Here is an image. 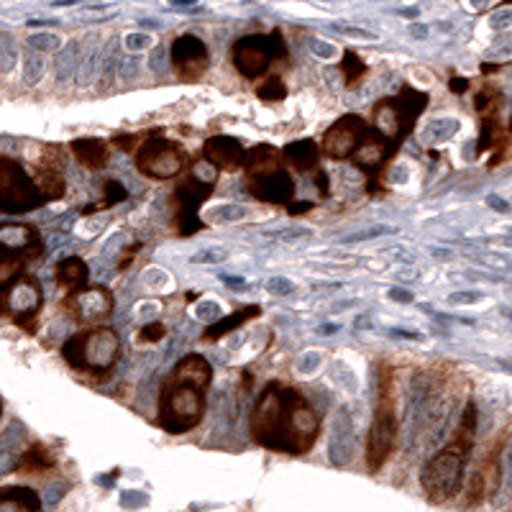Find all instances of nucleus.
I'll list each match as a JSON object with an SVG mask.
<instances>
[{
    "mask_svg": "<svg viewBox=\"0 0 512 512\" xmlns=\"http://www.w3.org/2000/svg\"><path fill=\"white\" fill-rule=\"evenodd\" d=\"M249 431L267 451L303 456L318 441L320 420L313 405L295 387L269 382L251 408Z\"/></svg>",
    "mask_w": 512,
    "mask_h": 512,
    "instance_id": "f257e3e1",
    "label": "nucleus"
},
{
    "mask_svg": "<svg viewBox=\"0 0 512 512\" xmlns=\"http://www.w3.org/2000/svg\"><path fill=\"white\" fill-rule=\"evenodd\" d=\"M210 382H213V367L205 356H182L159 392V428L172 436L198 428L205 415V392Z\"/></svg>",
    "mask_w": 512,
    "mask_h": 512,
    "instance_id": "f03ea898",
    "label": "nucleus"
},
{
    "mask_svg": "<svg viewBox=\"0 0 512 512\" xmlns=\"http://www.w3.org/2000/svg\"><path fill=\"white\" fill-rule=\"evenodd\" d=\"M477 418V405L469 402L464 408V415H461L454 438L425 464L423 474H420V484H423L425 495L431 502H446L459 495L466 464H469L474 441H477Z\"/></svg>",
    "mask_w": 512,
    "mask_h": 512,
    "instance_id": "7ed1b4c3",
    "label": "nucleus"
},
{
    "mask_svg": "<svg viewBox=\"0 0 512 512\" xmlns=\"http://www.w3.org/2000/svg\"><path fill=\"white\" fill-rule=\"evenodd\" d=\"M62 356L75 372L100 377V374L111 372L121 359V338L108 326L82 328L75 336L67 338V344L62 346Z\"/></svg>",
    "mask_w": 512,
    "mask_h": 512,
    "instance_id": "20e7f679",
    "label": "nucleus"
},
{
    "mask_svg": "<svg viewBox=\"0 0 512 512\" xmlns=\"http://www.w3.org/2000/svg\"><path fill=\"white\" fill-rule=\"evenodd\" d=\"M397 441V415H395V390H392V369H382L379 379V397L374 408L372 428L367 436V464L372 472H379L384 461L390 459Z\"/></svg>",
    "mask_w": 512,
    "mask_h": 512,
    "instance_id": "39448f33",
    "label": "nucleus"
},
{
    "mask_svg": "<svg viewBox=\"0 0 512 512\" xmlns=\"http://www.w3.org/2000/svg\"><path fill=\"white\" fill-rule=\"evenodd\" d=\"M428 108V95L410 85H402L395 98H384L374 105V128L384 134L395 146L415 128L420 113Z\"/></svg>",
    "mask_w": 512,
    "mask_h": 512,
    "instance_id": "423d86ee",
    "label": "nucleus"
},
{
    "mask_svg": "<svg viewBox=\"0 0 512 512\" xmlns=\"http://www.w3.org/2000/svg\"><path fill=\"white\" fill-rule=\"evenodd\" d=\"M44 205L34 175L18 159L0 154V213L6 216H26Z\"/></svg>",
    "mask_w": 512,
    "mask_h": 512,
    "instance_id": "0eeeda50",
    "label": "nucleus"
},
{
    "mask_svg": "<svg viewBox=\"0 0 512 512\" xmlns=\"http://www.w3.org/2000/svg\"><path fill=\"white\" fill-rule=\"evenodd\" d=\"M231 59H233V67H236L246 80H256V77L267 75L272 62L287 59L285 39H282L280 31H272V34L241 36V39L233 41Z\"/></svg>",
    "mask_w": 512,
    "mask_h": 512,
    "instance_id": "6e6552de",
    "label": "nucleus"
},
{
    "mask_svg": "<svg viewBox=\"0 0 512 512\" xmlns=\"http://www.w3.org/2000/svg\"><path fill=\"white\" fill-rule=\"evenodd\" d=\"M41 308H44V290L29 272L18 277L8 290L0 292V318L11 320L13 326L29 333L36 331V318H39Z\"/></svg>",
    "mask_w": 512,
    "mask_h": 512,
    "instance_id": "1a4fd4ad",
    "label": "nucleus"
},
{
    "mask_svg": "<svg viewBox=\"0 0 512 512\" xmlns=\"http://www.w3.org/2000/svg\"><path fill=\"white\" fill-rule=\"evenodd\" d=\"M187 162L190 159L185 149L169 139H149L136 152V167L141 175L152 180H175L185 172Z\"/></svg>",
    "mask_w": 512,
    "mask_h": 512,
    "instance_id": "9d476101",
    "label": "nucleus"
},
{
    "mask_svg": "<svg viewBox=\"0 0 512 512\" xmlns=\"http://www.w3.org/2000/svg\"><path fill=\"white\" fill-rule=\"evenodd\" d=\"M113 292L105 285H88L77 292H67L62 300L64 315L82 328H98L113 313Z\"/></svg>",
    "mask_w": 512,
    "mask_h": 512,
    "instance_id": "9b49d317",
    "label": "nucleus"
},
{
    "mask_svg": "<svg viewBox=\"0 0 512 512\" xmlns=\"http://www.w3.org/2000/svg\"><path fill=\"white\" fill-rule=\"evenodd\" d=\"M213 180H200L198 175H190L172 195V205H175V223L180 236H192L203 228L200 221V208L213 192Z\"/></svg>",
    "mask_w": 512,
    "mask_h": 512,
    "instance_id": "f8f14e48",
    "label": "nucleus"
},
{
    "mask_svg": "<svg viewBox=\"0 0 512 512\" xmlns=\"http://www.w3.org/2000/svg\"><path fill=\"white\" fill-rule=\"evenodd\" d=\"M369 123L364 121L356 113H349V116H341L331 128H328L323 139H320V149L323 154L336 162H344V159H351L359 149V144L364 141V136L369 134Z\"/></svg>",
    "mask_w": 512,
    "mask_h": 512,
    "instance_id": "ddd939ff",
    "label": "nucleus"
},
{
    "mask_svg": "<svg viewBox=\"0 0 512 512\" xmlns=\"http://www.w3.org/2000/svg\"><path fill=\"white\" fill-rule=\"evenodd\" d=\"M169 59L175 67L177 77L182 82H195L208 72L210 67V52L205 47V41L195 34H182L172 41L169 47Z\"/></svg>",
    "mask_w": 512,
    "mask_h": 512,
    "instance_id": "4468645a",
    "label": "nucleus"
},
{
    "mask_svg": "<svg viewBox=\"0 0 512 512\" xmlns=\"http://www.w3.org/2000/svg\"><path fill=\"white\" fill-rule=\"evenodd\" d=\"M64 159H67L64 146L47 144L41 149V157L34 169V182L39 187L44 203L64 198V190H67V182H64V164L67 162Z\"/></svg>",
    "mask_w": 512,
    "mask_h": 512,
    "instance_id": "2eb2a0df",
    "label": "nucleus"
},
{
    "mask_svg": "<svg viewBox=\"0 0 512 512\" xmlns=\"http://www.w3.org/2000/svg\"><path fill=\"white\" fill-rule=\"evenodd\" d=\"M502 446H505V441L484 456L479 469L472 474V479H469V489H466L469 505H479V502L497 495V489H500L502 484V454H505V448Z\"/></svg>",
    "mask_w": 512,
    "mask_h": 512,
    "instance_id": "dca6fc26",
    "label": "nucleus"
},
{
    "mask_svg": "<svg viewBox=\"0 0 512 512\" xmlns=\"http://www.w3.org/2000/svg\"><path fill=\"white\" fill-rule=\"evenodd\" d=\"M397 152L395 141H390L384 134H379L377 128H369V134L364 136V141L359 144L356 154L351 157L354 167H359L364 175L369 177V182H374V177L382 172V167L387 164V159Z\"/></svg>",
    "mask_w": 512,
    "mask_h": 512,
    "instance_id": "f3484780",
    "label": "nucleus"
},
{
    "mask_svg": "<svg viewBox=\"0 0 512 512\" xmlns=\"http://www.w3.org/2000/svg\"><path fill=\"white\" fill-rule=\"evenodd\" d=\"M249 192L251 198L262 200L269 205H290L292 195H295V180L287 172V167L272 169L264 175L249 177Z\"/></svg>",
    "mask_w": 512,
    "mask_h": 512,
    "instance_id": "a211bd4d",
    "label": "nucleus"
},
{
    "mask_svg": "<svg viewBox=\"0 0 512 512\" xmlns=\"http://www.w3.org/2000/svg\"><path fill=\"white\" fill-rule=\"evenodd\" d=\"M246 146L233 136H210L203 144V157L218 172H236L246 164Z\"/></svg>",
    "mask_w": 512,
    "mask_h": 512,
    "instance_id": "6ab92c4d",
    "label": "nucleus"
},
{
    "mask_svg": "<svg viewBox=\"0 0 512 512\" xmlns=\"http://www.w3.org/2000/svg\"><path fill=\"white\" fill-rule=\"evenodd\" d=\"M356 446V418L351 415L349 408H338L333 415L331 441H328V456H331L333 466H346L354 456Z\"/></svg>",
    "mask_w": 512,
    "mask_h": 512,
    "instance_id": "aec40b11",
    "label": "nucleus"
},
{
    "mask_svg": "<svg viewBox=\"0 0 512 512\" xmlns=\"http://www.w3.org/2000/svg\"><path fill=\"white\" fill-rule=\"evenodd\" d=\"M70 152L72 157L77 159V162L82 164V167L88 169H103L108 167V159H111V149H108V144H105L103 139H75L70 144Z\"/></svg>",
    "mask_w": 512,
    "mask_h": 512,
    "instance_id": "412c9836",
    "label": "nucleus"
},
{
    "mask_svg": "<svg viewBox=\"0 0 512 512\" xmlns=\"http://www.w3.org/2000/svg\"><path fill=\"white\" fill-rule=\"evenodd\" d=\"M262 315V308L259 305H244V308H236L231 315H226V318H218L216 323H210L208 328H205L203 338L205 341H218V338L228 336V333L239 331L241 326H246L249 320L259 318Z\"/></svg>",
    "mask_w": 512,
    "mask_h": 512,
    "instance_id": "4be33fe9",
    "label": "nucleus"
},
{
    "mask_svg": "<svg viewBox=\"0 0 512 512\" xmlns=\"http://www.w3.org/2000/svg\"><path fill=\"white\" fill-rule=\"evenodd\" d=\"M54 280L59 287H64L67 292H77L82 287L90 285V269L88 264L82 262L80 256H67L54 267Z\"/></svg>",
    "mask_w": 512,
    "mask_h": 512,
    "instance_id": "5701e85b",
    "label": "nucleus"
},
{
    "mask_svg": "<svg viewBox=\"0 0 512 512\" xmlns=\"http://www.w3.org/2000/svg\"><path fill=\"white\" fill-rule=\"evenodd\" d=\"M318 159L320 152L313 139L292 141V144H287L285 149H282V162H285L287 167L297 169V172H313V169H318Z\"/></svg>",
    "mask_w": 512,
    "mask_h": 512,
    "instance_id": "b1692460",
    "label": "nucleus"
},
{
    "mask_svg": "<svg viewBox=\"0 0 512 512\" xmlns=\"http://www.w3.org/2000/svg\"><path fill=\"white\" fill-rule=\"evenodd\" d=\"M0 512H41V497L31 487H0Z\"/></svg>",
    "mask_w": 512,
    "mask_h": 512,
    "instance_id": "393cba45",
    "label": "nucleus"
},
{
    "mask_svg": "<svg viewBox=\"0 0 512 512\" xmlns=\"http://www.w3.org/2000/svg\"><path fill=\"white\" fill-rule=\"evenodd\" d=\"M244 167L246 172H249V177H254V175H264V172H272V169L285 167V162H282V154L277 152V149H272V146L267 144H259L246 154Z\"/></svg>",
    "mask_w": 512,
    "mask_h": 512,
    "instance_id": "a878e982",
    "label": "nucleus"
},
{
    "mask_svg": "<svg viewBox=\"0 0 512 512\" xmlns=\"http://www.w3.org/2000/svg\"><path fill=\"white\" fill-rule=\"evenodd\" d=\"M54 456L47 446H41V443H34L31 448H26L21 459L16 464V472L18 474H44L49 469H54Z\"/></svg>",
    "mask_w": 512,
    "mask_h": 512,
    "instance_id": "bb28decb",
    "label": "nucleus"
},
{
    "mask_svg": "<svg viewBox=\"0 0 512 512\" xmlns=\"http://www.w3.org/2000/svg\"><path fill=\"white\" fill-rule=\"evenodd\" d=\"M502 105V93L495 88V85H484L477 93V100H474V108L482 118H495L500 113Z\"/></svg>",
    "mask_w": 512,
    "mask_h": 512,
    "instance_id": "cd10ccee",
    "label": "nucleus"
},
{
    "mask_svg": "<svg viewBox=\"0 0 512 512\" xmlns=\"http://www.w3.org/2000/svg\"><path fill=\"white\" fill-rule=\"evenodd\" d=\"M341 72H344V80L349 88H354V85H359L361 80H364V75H367V64H364V59L359 57L356 52H344V59H341Z\"/></svg>",
    "mask_w": 512,
    "mask_h": 512,
    "instance_id": "c85d7f7f",
    "label": "nucleus"
},
{
    "mask_svg": "<svg viewBox=\"0 0 512 512\" xmlns=\"http://www.w3.org/2000/svg\"><path fill=\"white\" fill-rule=\"evenodd\" d=\"M128 198V190L121 185L118 180H105L103 182V200L93 208H85V213H93V210H105V208H113V205L123 203Z\"/></svg>",
    "mask_w": 512,
    "mask_h": 512,
    "instance_id": "c756f323",
    "label": "nucleus"
},
{
    "mask_svg": "<svg viewBox=\"0 0 512 512\" xmlns=\"http://www.w3.org/2000/svg\"><path fill=\"white\" fill-rule=\"evenodd\" d=\"M456 131H459V121H454V118H438V121H433L431 126L425 128V141L441 144V141L451 139Z\"/></svg>",
    "mask_w": 512,
    "mask_h": 512,
    "instance_id": "7c9ffc66",
    "label": "nucleus"
},
{
    "mask_svg": "<svg viewBox=\"0 0 512 512\" xmlns=\"http://www.w3.org/2000/svg\"><path fill=\"white\" fill-rule=\"evenodd\" d=\"M256 98L264 100V103H280V100L287 98V85L282 82V77H267L256 88Z\"/></svg>",
    "mask_w": 512,
    "mask_h": 512,
    "instance_id": "2f4dec72",
    "label": "nucleus"
},
{
    "mask_svg": "<svg viewBox=\"0 0 512 512\" xmlns=\"http://www.w3.org/2000/svg\"><path fill=\"white\" fill-rule=\"evenodd\" d=\"M264 236L272 241H280V244H292V241L313 239V228L287 226V228H277V231H264Z\"/></svg>",
    "mask_w": 512,
    "mask_h": 512,
    "instance_id": "473e14b6",
    "label": "nucleus"
},
{
    "mask_svg": "<svg viewBox=\"0 0 512 512\" xmlns=\"http://www.w3.org/2000/svg\"><path fill=\"white\" fill-rule=\"evenodd\" d=\"M246 216V208L241 205H218V208L210 210V221L213 223H233V221H241Z\"/></svg>",
    "mask_w": 512,
    "mask_h": 512,
    "instance_id": "72a5a7b5",
    "label": "nucleus"
},
{
    "mask_svg": "<svg viewBox=\"0 0 512 512\" xmlns=\"http://www.w3.org/2000/svg\"><path fill=\"white\" fill-rule=\"evenodd\" d=\"M164 336H167V326H164V323H159V320H154V323H146V326H141L139 336H136V344L139 346L159 344Z\"/></svg>",
    "mask_w": 512,
    "mask_h": 512,
    "instance_id": "f704fd0d",
    "label": "nucleus"
},
{
    "mask_svg": "<svg viewBox=\"0 0 512 512\" xmlns=\"http://www.w3.org/2000/svg\"><path fill=\"white\" fill-rule=\"evenodd\" d=\"M400 231L397 226H372L367 231H359V233H351L346 236L344 244H359V241H369V239H379V236H395Z\"/></svg>",
    "mask_w": 512,
    "mask_h": 512,
    "instance_id": "c9c22d12",
    "label": "nucleus"
},
{
    "mask_svg": "<svg viewBox=\"0 0 512 512\" xmlns=\"http://www.w3.org/2000/svg\"><path fill=\"white\" fill-rule=\"evenodd\" d=\"M331 374H333V377H336V382L341 384V387H344L346 392H356V390H359V382H356L354 372H349V369H346V364H341V361H336V364H333Z\"/></svg>",
    "mask_w": 512,
    "mask_h": 512,
    "instance_id": "e433bc0d",
    "label": "nucleus"
},
{
    "mask_svg": "<svg viewBox=\"0 0 512 512\" xmlns=\"http://www.w3.org/2000/svg\"><path fill=\"white\" fill-rule=\"evenodd\" d=\"M123 47H126V52H146V49H152V36L144 34V31H134L123 39Z\"/></svg>",
    "mask_w": 512,
    "mask_h": 512,
    "instance_id": "4c0bfd02",
    "label": "nucleus"
},
{
    "mask_svg": "<svg viewBox=\"0 0 512 512\" xmlns=\"http://www.w3.org/2000/svg\"><path fill=\"white\" fill-rule=\"evenodd\" d=\"M228 259V251L226 249H203L198 254L192 256L190 262L192 264H223Z\"/></svg>",
    "mask_w": 512,
    "mask_h": 512,
    "instance_id": "58836bf2",
    "label": "nucleus"
},
{
    "mask_svg": "<svg viewBox=\"0 0 512 512\" xmlns=\"http://www.w3.org/2000/svg\"><path fill=\"white\" fill-rule=\"evenodd\" d=\"M331 31H336V34H344V36H354V39H364V41L377 39V34H374V31H367V29H361V26H351V24H331Z\"/></svg>",
    "mask_w": 512,
    "mask_h": 512,
    "instance_id": "ea45409f",
    "label": "nucleus"
},
{
    "mask_svg": "<svg viewBox=\"0 0 512 512\" xmlns=\"http://www.w3.org/2000/svg\"><path fill=\"white\" fill-rule=\"evenodd\" d=\"M267 292H272V295H280V297H287L295 292V282L287 280V277H269L267 280Z\"/></svg>",
    "mask_w": 512,
    "mask_h": 512,
    "instance_id": "a19ab883",
    "label": "nucleus"
},
{
    "mask_svg": "<svg viewBox=\"0 0 512 512\" xmlns=\"http://www.w3.org/2000/svg\"><path fill=\"white\" fill-rule=\"evenodd\" d=\"M310 49H313V54L318 59H333L338 54V49L333 47V44H326V41H320V39L310 41Z\"/></svg>",
    "mask_w": 512,
    "mask_h": 512,
    "instance_id": "79ce46f5",
    "label": "nucleus"
},
{
    "mask_svg": "<svg viewBox=\"0 0 512 512\" xmlns=\"http://www.w3.org/2000/svg\"><path fill=\"white\" fill-rule=\"evenodd\" d=\"M479 300H484V292H454V295H448V303L451 305L479 303Z\"/></svg>",
    "mask_w": 512,
    "mask_h": 512,
    "instance_id": "37998d69",
    "label": "nucleus"
},
{
    "mask_svg": "<svg viewBox=\"0 0 512 512\" xmlns=\"http://www.w3.org/2000/svg\"><path fill=\"white\" fill-rule=\"evenodd\" d=\"M121 502L123 507H128V510H136V507H144L146 502H149V497L141 495V492H123Z\"/></svg>",
    "mask_w": 512,
    "mask_h": 512,
    "instance_id": "c03bdc74",
    "label": "nucleus"
},
{
    "mask_svg": "<svg viewBox=\"0 0 512 512\" xmlns=\"http://www.w3.org/2000/svg\"><path fill=\"white\" fill-rule=\"evenodd\" d=\"M221 280L226 282L228 290H236V292L249 290V285H246V280H241V277H231V274H221Z\"/></svg>",
    "mask_w": 512,
    "mask_h": 512,
    "instance_id": "a18cd8bd",
    "label": "nucleus"
},
{
    "mask_svg": "<svg viewBox=\"0 0 512 512\" xmlns=\"http://www.w3.org/2000/svg\"><path fill=\"white\" fill-rule=\"evenodd\" d=\"M390 300H395V303H413L415 295H413V292H408V290H402V287H392Z\"/></svg>",
    "mask_w": 512,
    "mask_h": 512,
    "instance_id": "49530a36",
    "label": "nucleus"
},
{
    "mask_svg": "<svg viewBox=\"0 0 512 512\" xmlns=\"http://www.w3.org/2000/svg\"><path fill=\"white\" fill-rule=\"evenodd\" d=\"M205 308H198V315L203 320H208V318H218V313H221V305L218 303H213V300H210V303H203Z\"/></svg>",
    "mask_w": 512,
    "mask_h": 512,
    "instance_id": "de8ad7c7",
    "label": "nucleus"
},
{
    "mask_svg": "<svg viewBox=\"0 0 512 512\" xmlns=\"http://www.w3.org/2000/svg\"><path fill=\"white\" fill-rule=\"evenodd\" d=\"M134 141L136 136H126V134L113 136V144H116L118 149H123V152H131V149H134Z\"/></svg>",
    "mask_w": 512,
    "mask_h": 512,
    "instance_id": "09e8293b",
    "label": "nucleus"
},
{
    "mask_svg": "<svg viewBox=\"0 0 512 512\" xmlns=\"http://www.w3.org/2000/svg\"><path fill=\"white\" fill-rule=\"evenodd\" d=\"M169 11H182V13H203V6H195V3H172Z\"/></svg>",
    "mask_w": 512,
    "mask_h": 512,
    "instance_id": "8fccbe9b",
    "label": "nucleus"
},
{
    "mask_svg": "<svg viewBox=\"0 0 512 512\" xmlns=\"http://www.w3.org/2000/svg\"><path fill=\"white\" fill-rule=\"evenodd\" d=\"M487 205H489V208H492V210H500V213H510V205H507L502 198H497V195H489Z\"/></svg>",
    "mask_w": 512,
    "mask_h": 512,
    "instance_id": "3c124183",
    "label": "nucleus"
},
{
    "mask_svg": "<svg viewBox=\"0 0 512 512\" xmlns=\"http://www.w3.org/2000/svg\"><path fill=\"white\" fill-rule=\"evenodd\" d=\"M392 338H408V341H423V333L418 331H400V328H395V331H390Z\"/></svg>",
    "mask_w": 512,
    "mask_h": 512,
    "instance_id": "603ef678",
    "label": "nucleus"
},
{
    "mask_svg": "<svg viewBox=\"0 0 512 512\" xmlns=\"http://www.w3.org/2000/svg\"><path fill=\"white\" fill-rule=\"evenodd\" d=\"M315 203H308V200H300V205H287V210H290L292 216H300V213H308V210H313Z\"/></svg>",
    "mask_w": 512,
    "mask_h": 512,
    "instance_id": "864d4df0",
    "label": "nucleus"
},
{
    "mask_svg": "<svg viewBox=\"0 0 512 512\" xmlns=\"http://www.w3.org/2000/svg\"><path fill=\"white\" fill-rule=\"evenodd\" d=\"M448 88L454 90V93H464V90L469 88V82H466L464 77H454V80L448 82Z\"/></svg>",
    "mask_w": 512,
    "mask_h": 512,
    "instance_id": "5fc2aeb1",
    "label": "nucleus"
},
{
    "mask_svg": "<svg viewBox=\"0 0 512 512\" xmlns=\"http://www.w3.org/2000/svg\"><path fill=\"white\" fill-rule=\"evenodd\" d=\"M338 331H341L338 323H323L320 328H315V333H320V336H331V333H338Z\"/></svg>",
    "mask_w": 512,
    "mask_h": 512,
    "instance_id": "6e6d98bb",
    "label": "nucleus"
},
{
    "mask_svg": "<svg viewBox=\"0 0 512 512\" xmlns=\"http://www.w3.org/2000/svg\"><path fill=\"white\" fill-rule=\"evenodd\" d=\"M428 31H431V29H428V26H423V24L410 26V34L418 36V39H425V36H428Z\"/></svg>",
    "mask_w": 512,
    "mask_h": 512,
    "instance_id": "4d7b16f0",
    "label": "nucleus"
},
{
    "mask_svg": "<svg viewBox=\"0 0 512 512\" xmlns=\"http://www.w3.org/2000/svg\"><path fill=\"white\" fill-rule=\"evenodd\" d=\"M507 24H512V13H505V16L492 18V26H495V29H500V26H507Z\"/></svg>",
    "mask_w": 512,
    "mask_h": 512,
    "instance_id": "13d9d810",
    "label": "nucleus"
},
{
    "mask_svg": "<svg viewBox=\"0 0 512 512\" xmlns=\"http://www.w3.org/2000/svg\"><path fill=\"white\" fill-rule=\"evenodd\" d=\"M0 418H3V400H0Z\"/></svg>",
    "mask_w": 512,
    "mask_h": 512,
    "instance_id": "bf43d9fd",
    "label": "nucleus"
},
{
    "mask_svg": "<svg viewBox=\"0 0 512 512\" xmlns=\"http://www.w3.org/2000/svg\"><path fill=\"white\" fill-rule=\"evenodd\" d=\"M510 131H512V118H510Z\"/></svg>",
    "mask_w": 512,
    "mask_h": 512,
    "instance_id": "052dcab7",
    "label": "nucleus"
}]
</instances>
